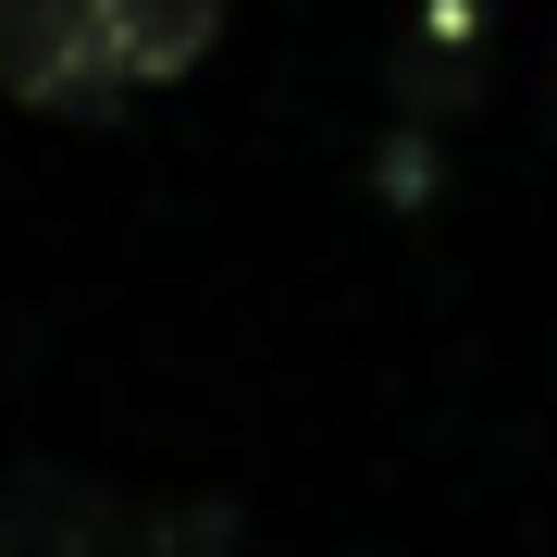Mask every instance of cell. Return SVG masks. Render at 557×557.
<instances>
[{
    "mask_svg": "<svg viewBox=\"0 0 557 557\" xmlns=\"http://www.w3.org/2000/svg\"><path fill=\"white\" fill-rule=\"evenodd\" d=\"M0 87L25 112H62V124H100V112L137 100L100 0H0Z\"/></svg>",
    "mask_w": 557,
    "mask_h": 557,
    "instance_id": "1",
    "label": "cell"
},
{
    "mask_svg": "<svg viewBox=\"0 0 557 557\" xmlns=\"http://www.w3.org/2000/svg\"><path fill=\"white\" fill-rule=\"evenodd\" d=\"M223 13H236V0H100V25H112V50H124V87L199 75L211 38H223Z\"/></svg>",
    "mask_w": 557,
    "mask_h": 557,
    "instance_id": "2",
    "label": "cell"
}]
</instances>
